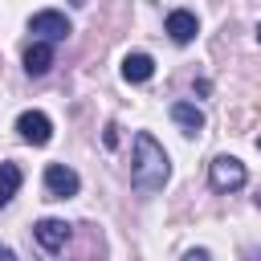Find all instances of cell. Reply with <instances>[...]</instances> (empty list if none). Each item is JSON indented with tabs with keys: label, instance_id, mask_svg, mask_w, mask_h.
<instances>
[{
	"label": "cell",
	"instance_id": "obj_1",
	"mask_svg": "<svg viewBox=\"0 0 261 261\" xmlns=\"http://www.w3.org/2000/svg\"><path fill=\"white\" fill-rule=\"evenodd\" d=\"M171 175V163H167V151L155 143V135L139 130L135 135V155H130V184L139 192H159Z\"/></svg>",
	"mask_w": 261,
	"mask_h": 261
},
{
	"label": "cell",
	"instance_id": "obj_2",
	"mask_svg": "<svg viewBox=\"0 0 261 261\" xmlns=\"http://www.w3.org/2000/svg\"><path fill=\"white\" fill-rule=\"evenodd\" d=\"M29 33H37L41 45H53V41H65L69 37V16L57 12V8H41L29 16Z\"/></svg>",
	"mask_w": 261,
	"mask_h": 261
},
{
	"label": "cell",
	"instance_id": "obj_3",
	"mask_svg": "<svg viewBox=\"0 0 261 261\" xmlns=\"http://www.w3.org/2000/svg\"><path fill=\"white\" fill-rule=\"evenodd\" d=\"M208 175H212V188H216V192H232V188L245 184V163H241L237 155H216Z\"/></svg>",
	"mask_w": 261,
	"mask_h": 261
},
{
	"label": "cell",
	"instance_id": "obj_4",
	"mask_svg": "<svg viewBox=\"0 0 261 261\" xmlns=\"http://www.w3.org/2000/svg\"><path fill=\"white\" fill-rule=\"evenodd\" d=\"M16 130H20V139L33 143V147H45V143L53 139V122H49L45 110H24V114L16 118Z\"/></svg>",
	"mask_w": 261,
	"mask_h": 261
},
{
	"label": "cell",
	"instance_id": "obj_5",
	"mask_svg": "<svg viewBox=\"0 0 261 261\" xmlns=\"http://www.w3.org/2000/svg\"><path fill=\"white\" fill-rule=\"evenodd\" d=\"M77 188H82V179H77L73 167H65V163H49L45 167V192L49 196L65 200V196H77Z\"/></svg>",
	"mask_w": 261,
	"mask_h": 261
},
{
	"label": "cell",
	"instance_id": "obj_6",
	"mask_svg": "<svg viewBox=\"0 0 261 261\" xmlns=\"http://www.w3.org/2000/svg\"><path fill=\"white\" fill-rule=\"evenodd\" d=\"M163 29H167V37H171L175 45H188V41H196L200 20H196V12H188V8H171L167 20H163Z\"/></svg>",
	"mask_w": 261,
	"mask_h": 261
},
{
	"label": "cell",
	"instance_id": "obj_7",
	"mask_svg": "<svg viewBox=\"0 0 261 261\" xmlns=\"http://www.w3.org/2000/svg\"><path fill=\"white\" fill-rule=\"evenodd\" d=\"M33 237H37V245H41L45 253H57V249L69 241V224H65V220H57V216H45V220H37Z\"/></svg>",
	"mask_w": 261,
	"mask_h": 261
},
{
	"label": "cell",
	"instance_id": "obj_8",
	"mask_svg": "<svg viewBox=\"0 0 261 261\" xmlns=\"http://www.w3.org/2000/svg\"><path fill=\"white\" fill-rule=\"evenodd\" d=\"M49 65H53V45H41V41H33V45L24 49V69H29V77H41V73H49Z\"/></svg>",
	"mask_w": 261,
	"mask_h": 261
},
{
	"label": "cell",
	"instance_id": "obj_9",
	"mask_svg": "<svg viewBox=\"0 0 261 261\" xmlns=\"http://www.w3.org/2000/svg\"><path fill=\"white\" fill-rule=\"evenodd\" d=\"M151 73H155L151 53H126V57H122V77H126V82H135V86H139V82H147Z\"/></svg>",
	"mask_w": 261,
	"mask_h": 261
},
{
	"label": "cell",
	"instance_id": "obj_10",
	"mask_svg": "<svg viewBox=\"0 0 261 261\" xmlns=\"http://www.w3.org/2000/svg\"><path fill=\"white\" fill-rule=\"evenodd\" d=\"M171 118L184 126V135H200V130H204V110H200L196 102H175V106H171Z\"/></svg>",
	"mask_w": 261,
	"mask_h": 261
},
{
	"label": "cell",
	"instance_id": "obj_11",
	"mask_svg": "<svg viewBox=\"0 0 261 261\" xmlns=\"http://www.w3.org/2000/svg\"><path fill=\"white\" fill-rule=\"evenodd\" d=\"M16 188H20V167L16 163H0V208L16 196Z\"/></svg>",
	"mask_w": 261,
	"mask_h": 261
},
{
	"label": "cell",
	"instance_id": "obj_12",
	"mask_svg": "<svg viewBox=\"0 0 261 261\" xmlns=\"http://www.w3.org/2000/svg\"><path fill=\"white\" fill-rule=\"evenodd\" d=\"M184 261H212V253H208V249H188Z\"/></svg>",
	"mask_w": 261,
	"mask_h": 261
},
{
	"label": "cell",
	"instance_id": "obj_13",
	"mask_svg": "<svg viewBox=\"0 0 261 261\" xmlns=\"http://www.w3.org/2000/svg\"><path fill=\"white\" fill-rule=\"evenodd\" d=\"M0 261H16V253H12L8 245H0Z\"/></svg>",
	"mask_w": 261,
	"mask_h": 261
},
{
	"label": "cell",
	"instance_id": "obj_14",
	"mask_svg": "<svg viewBox=\"0 0 261 261\" xmlns=\"http://www.w3.org/2000/svg\"><path fill=\"white\" fill-rule=\"evenodd\" d=\"M257 41H261V24H257Z\"/></svg>",
	"mask_w": 261,
	"mask_h": 261
},
{
	"label": "cell",
	"instance_id": "obj_15",
	"mask_svg": "<svg viewBox=\"0 0 261 261\" xmlns=\"http://www.w3.org/2000/svg\"><path fill=\"white\" fill-rule=\"evenodd\" d=\"M257 151H261V139H257Z\"/></svg>",
	"mask_w": 261,
	"mask_h": 261
}]
</instances>
